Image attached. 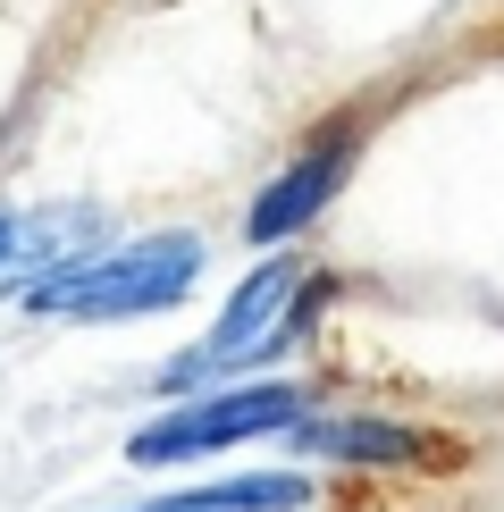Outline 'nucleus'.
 I'll list each match as a JSON object with an SVG mask.
<instances>
[{
  "label": "nucleus",
  "mask_w": 504,
  "mask_h": 512,
  "mask_svg": "<svg viewBox=\"0 0 504 512\" xmlns=\"http://www.w3.org/2000/svg\"><path fill=\"white\" fill-rule=\"evenodd\" d=\"M202 277V236L168 227V236L118 244L101 261H68L26 286V311L42 319H143V311H177Z\"/></svg>",
  "instance_id": "f257e3e1"
},
{
  "label": "nucleus",
  "mask_w": 504,
  "mask_h": 512,
  "mask_svg": "<svg viewBox=\"0 0 504 512\" xmlns=\"http://www.w3.org/2000/svg\"><path fill=\"white\" fill-rule=\"evenodd\" d=\"M303 294H311V269L294 261V252H269V261L227 294V311L210 319L202 345L160 370V395H194L210 370H236V361H278V336H286V319L303 311Z\"/></svg>",
  "instance_id": "f03ea898"
},
{
  "label": "nucleus",
  "mask_w": 504,
  "mask_h": 512,
  "mask_svg": "<svg viewBox=\"0 0 504 512\" xmlns=\"http://www.w3.org/2000/svg\"><path fill=\"white\" fill-rule=\"evenodd\" d=\"M286 420H303V387H294V378H269V387H227V395H194L185 412H168V420H152V429L126 437V462H135V471H160V462L227 454V445L278 437Z\"/></svg>",
  "instance_id": "7ed1b4c3"
},
{
  "label": "nucleus",
  "mask_w": 504,
  "mask_h": 512,
  "mask_svg": "<svg viewBox=\"0 0 504 512\" xmlns=\"http://www.w3.org/2000/svg\"><path fill=\"white\" fill-rule=\"evenodd\" d=\"M345 143H328V152H311V160H294V168H278V177L252 194V210H244V244H261V252H278L286 236H303L311 219L336 202V185H345Z\"/></svg>",
  "instance_id": "20e7f679"
},
{
  "label": "nucleus",
  "mask_w": 504,
  "mask_h": 512,
  "mask_svg": "<svg viewBox=\"0 0 504 512\" xmlns=\"http://www.w3.org/2000/svg\"><path fill=\"white\" fill-rule=\"evenodd\" d=\"M294 454H336V462H412V429L395 420H286L278 429Z\"/></svg>",
  "instance_id": "39448f33"
},
{
  "label": "nucleus",
  "mask_w": 504,
  "mask_h": 512,
  "mask_svg": "<svg viewBox=\"0 0 504 512\" xmlns=\"http://www.w3.org/2000/svg\"><path fill=\"white\" fill-rule=\"evenodd\" d=\"M84 227H93V210H42V219H17V236H9V269L26 277H51V269H68L76 261V244H84Z\"/></svg>",
  "instance_id": "423d86ee"
},
{
  "label": "nucleus",
  "mask_w": 504,
  "mask_h": 512,
  "mask_svg": "<svg viewBox=\"0 0 504 512\" xmlns=\"http://www.w3.org/2000/svg\"><path fill=\"white\" fill-rule=\"evenodd\" d=\"M135 512H210L202 496H168V504H135Z\"/></svg>",
  "instance_id": "0eeeda50"
},
{
  "label": "nucleus",
  "mask_w": 504,
  "mask_h": 512,
  "mask_svg": "<svg viewBox=\"0 0 504 512\" xmlns=\"http://www.w3.org/2000/svg\"><path fill=\"white\" fill-rule=\"evenodd\" d=\"M9 236H17V219H9V210H0V269H9Z\"/></svg>",
  "instance_id": "6e6552de"
}]
</instances>
